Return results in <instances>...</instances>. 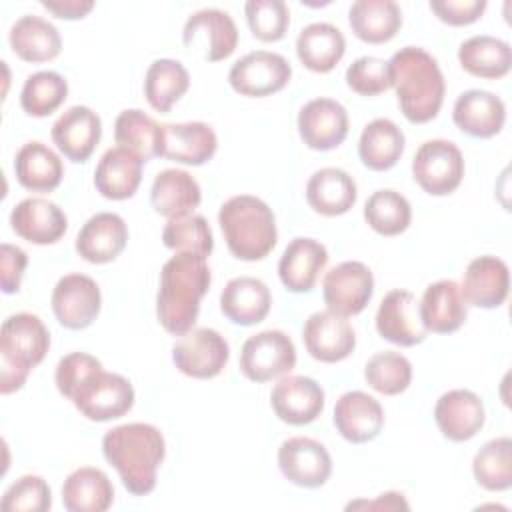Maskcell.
Instances as JSON below:
<instances>
[{
	"label": "cell",
	"instance_id": "4",
	"mask_svg": "<svg viewBox=\"0 0 512 512\" xmlns=\"http://www.w3.org/2000/svg\"><path fill=\"white\" fill-rule=\"evenodd\" d=\"M218 224L232 256L244 262L266 258L278 240L272 208L250 194L228 198L220 206Z\"/></svg>",
	"mask_w": 512,
	"mask_h": 512
},
{
	"label": "cell",
	"instance_id": "18",
	"mask_svg": "<svg viewBox=\"0 0 512 512\" xmlns=\"http://www.w3.org/2000/svg\"><path fill=\"white\" fill-rule=\"evenodd\" d=\"M378 334L398 346H416L426 340L428 332L422 326L418 300L410 290H390L376 312Z\"/></svg>",
	"mask_w": 512,
	"mask_h": 512
},
{
	"label": "cell",
	"instance_id": "10",
	"mask_svg": "<svg viewBox=\"0 0 512 512\" xmlns=\"http://www.w3.org/2000/svg\"><path fill=\"white\" fill-rule=\"evenodd\" d=\"M374 294L372 270L358 260L330 268L322 280V296L330 312L344 318L360 314Z\"/></svg>",
	"mask_w": 512,
	"mask_h": 512
},
{
	"label": "cell",
	"instance_id": "24",
	"mask_svg": "<svg viewBox=\"0 0 512 512\" xmlns=\"http://www.w3.org/2000/svg\"><path fill=\"white\" fill-rule=\"evenodd\" d=\"M510 272L508 264L496 256L474 258L462 278L460 292L466 304L476 308H498L508 298Z\"/></svg>",
	"mask_w": 512,
	"mask_h": 512
},
{
	"label": "cell",
	"instance_id": "37",
	"mask_svg": "<svg viewBox=\"0 0 512 512\" xmlns=\"http://www.w3.org/2000/svg\"><path fill=\"white\" fill-rule=\"evenodd\" d=\"M348 22L362 42L384 44L400 30L402 12L394 0H358L348 10Z\"/></svg>",
	"mask_w": 512,
	"mask_h": 512
},
{
	"label": "cell",
	"instance_id": "39",
	"mask_svg": "<svg viewBox=\"0 0 512 512\" xmlns=\"http://www.w3.org/2000/svg\"><path fill=\"white\" fill-rule=\"evenodd\" d=\"M404 132L388 118L368 122L358 140V156L362 164L374 172H384L396 166L404 152Z\"/></svg>",
	"mask_w": 512,
	"mask_h": 512
},
{
	"label": "cell",
	"instance_id": "12",
	"mask_svg": "<svg viewBox=\"0 0 512 512\" xmlns=\"http://www.w3.org/2000/svg\"><path fill=\"white\" fill-rule=\"evenodd\" d=\"M52 310L56 320L68 330L88 328L100 314L102 294L86 274H66L52 290Z\"/></svg>",
	"mask_w": 512,
	"mask_h": 512
},
{
	"label": "cell",
	"instance_id": "17",
	"mask_svg": "<svg viewBox=\"0 0 512 512\" xmlns=\"http://www.w3.org/2000/svg\"><path fill=\"white\" fill-rule=\"evenodd\" d=\"M270 404L274 414L290 424L304 426L314 422L324 410V390L322 386L308 376H282L272 392Z\"/></svg>",
	"mask_w": 512,
	"mask_h": 512
},
{
	"label": "cell",
	"instance_id": "3",
	"mask_svg": "<svg viewBox=\"0 0 512 512\" xmlns=\"http://www.w3.org/2000/svg\"><path fill=\"white\" fill-rule=\"evenodd\" d=\"M388 72L400 112L408 122L426 124L438 116L446 82L432 54L418 46H404L388 60Z\"/></svg>",
	"mask_w": 512,
	"mask_h": 512
},
{
	"label": "cell",
	"instance_id": "9",
	"mask_svg": "<svg viewBox=\"0 0 512 512\" xmlns=\"http://www.w3.org/2000/svg\"><path fill=\"white\" fill-rule=\"evenodd\" d=\"M292 78L290 62L276 52L256 50L236 60L228 72L234 92L250 98H264L280 92Z\"/></svg>",
	"mask_w": 512,
	"mask_h": 512
},
{
	"label": "cell",
	"instance_id": "35",
	"mask_svg": "<svg viewBox=\"0 0 512 512\" xmlns=\"http://www.w3.org/2000/svg\"><path fill=\"white\" fill-rule=\"evenodd\" d=\"M14 174L20 186L32 192H52L60 186L64 166L60 156L46 144L26 142L14 158Z\"/></svg>",
	"mask_w": 512,
	"mask_h": 512
},
{
	"label": "cell",
	"instance_id": "19",
	"mask_svg": "<svg viewBox=\"0 0 512 512\" xmlns=\"http://www.w3.org/2000/svg\"><path fill=\"white\" fill-rule=\"evenodd\" d=\"M434 420L444 438L452 442H466L484 426V402L472 390H448L436 400Z\"/></svg>",
	"mask_w": 512,
	"mask_h": 512
},
{
	"label": "cell",
	"instance_id": "29",
	"mask_svg": "<svg viewBox=\"0 0 512 512\" xmlns=\"http://www.w3.org/2000/svg\"><path fill=\"white\" fill-rule=\"evenodd\" d=\"M418 312L426 332L434 334L456 332L468 316L466 300L454 280H438L430 284L418 302Z\"/></svg>",
	"mask_w": 512,
	"mask_h": 512
},
{
	"label": "cell",
	"instance_id": "25",
	"mask_svg": "<svg viewBox=\"0 0 512 512\" xmlns=\"http://www.w3.org/2000/svg\"><path fill=\"white\" fill-rule=\"evenodd\" d=\"M128 226L114 212H98L86 220L76 236V252L90 264L112 262L126 248Z\"/></svg>",
	"mask_w": 512,
	"mask_h": 512
},
{
	"label": "cell",
	"instance_id": "23",
	"mask_svg": "<svg viewBox=\"0 0 512 512\" xmlns=\"http://www.w3.org/2000/svg\"><path fill=\"white\" fill-rule=\"evenodd\" d=\"M12 230L30 244H54L68 228L64 210L46 198H24L10 212Z\"/></svg>",
	"mask_w": 512,
	"mask_h": 512
},
{
	"label": "cell",
	"instance_id": "38",
	"mask_svg": "<svg viewBox=\"0 0 512 512\" xmlns=\"http://www.w3.org/2000/svg\"><path fill=\"white\" fill-rule=\"evenodd\" d=\"M460 66L476 76L486 80L502 78L512 68V50L510 44L488 34L470 36L458 48Z\"/></svg>",
	"mask_w": 512,
	"mask_h": 512
},
{
	"label": "cell",
	"instance_id": "2",
	"mask_svg": "<svg viewBox=\"0 0 512 512\" xmlns=\"http://www.w3.org/2000/svg\"><path fill=\"white\" fill-rule=\"evenodd\" d=\"M102 454L116 468L130 494L146 496L156 488V474L166 456V442L156 426L132 422L104 434Z\"/></svg>",
	"mask_w": 512,
	"mask_h": 512
},
{
	"label": "cell",
	"instance_id": "45",
	"mask_svg": "<svg viewBox=\"0 0 512 512\" xmlns=\"http://www.w3.org/2000/svg\"><path fill=\"white\" fill-rule=\"evenodd\" d=\"M364 378L368 386L384 396H396L404 392L412 382L410 360L394 350L376 352L364 366Z\"/></svg>",
	"mask_w": 512,
	"mask_h": 512
},
{
	"label": "cell",
	"instance_id": "32",
	"mask_svg": "<svg viewBox=\"0 0 512 512\" xmlns=\"http://www.w3.org/2000/svg\"><path fill=\"white\" fill-rule=\"evenodd\" d=\"M358 198L354 178L342 168H320L306 184V200L310 208L322 216L346 214Z\"/></svg>",
	"mask_w": 512,
	"mask_h": 512
},
{
	"label": "cell",
	"instance_id": "5",
	"mask_svg": "<svg viewBox=\"0 0 512 512\" xmlns=\"http://www.w3.org/2000/svg\"><path fill=\"white\" fill-rule=\"evenodd\" d=\"M68 400L84 418L108 422L124 416L134 406V388L128 378L100 368L86 376Z\"/></svg>",
	"mask_w": 512,
	"mask_h": 512
},
{
	"label": "cell",
	"instance_id": "36",
	"mask_svg": "<svg viewBox=\"0 0 512 512\" xmlns=\"http://www.w3.org/2000/svg\"><path fill=\"white\" fill-rule=\"evenodd\" d=\"M8 40L12 52L24 62H48L62 50V38L56 26L34 14L18 18L10 28Z\"/></svg>",
	"mask_w": 512,
	"mask_h": 512
},
{
	"label": "cell",
	"instance_id": "8",
	"mask_svg": "<svg viewBox=\"0 0 512 512\" xmlns=\"http://www.w3.org/2000/svg\"><path fill=\"white\" fill-rule=\"evenodd\" d=\"M230 358L226 338L214 328H192L172 346L174 366L190 376L208 380L218 376Z\"/></svg>",
	"mask_w": 512,
	"mask_h": 512
},
{
	"label": "cell",
	"instance_id": "14",
	"mask_svg": "<svg viewBox=\"0 0 512 512\" xmlns=\"http://www.w3.org/2000/svg\"><path fill=\"white\" fill-rule=\"evenodd\" d=\"M182 42L186 48H202L204 60L218 62L228 58L238 46V28L232 16L220 8H204L188 16Z\"/></svg>",
	"mask_w": 512,
	"mask_h": 512
},
{
	"label": "cell",
	"instance_id": "28",
	"mask_svg": "<svg viewBox=\"0 0 512 512\" xmlns=\"http://www.w3.org/2000/svg\"><path fill=\"white\" fill-rule=\"evenodd\" d=\"M202 202L198 180L186 170H160L150 188V204L156 214L174 220L194 214Z\"/></svg>",
	"mask_w": 512,
	"mask_h": 512
},
{
	"label": "cell",
	"instance_id": "49",
	"mask_svg": "<svg viewBox=\"0 0 512 512\" xmlns=\"http://www.w3.org/2000/svg\"><path fill=\"white\" fill-rule=\"evenodd\" d=\"M346 84L360 96H378L390 88L388 62L378 56H360L346 70Z\"/></svg>",
	"mask_w": 512,
	"mask_h": 512
},
{
	"label": "cell",
	"instance_id": "48",
	"mask_svg": "<svg viewBox=\"0 0 512 512\" xmlns=\"http://www.w3.org/2000/svg\"><path fill=\"white\" fill-rule=\"evenodd\" d=\"M4 512H46L52 506L50 486L42 476H20L2 496Z\"/></svg>",
	"mask_w": 512,
	"mask_h": 512
},
{
	"label": "cell",
	"instance_id": "43",
	"mask_svg": "<svg viewBox=\"0 0 512 512\" xmlns=\"http://www.w3.org/2000/svg\"><path fill=\"white\" fill-rule=\"evenodd\" d=\"M364 220L382 236H398L410 226L412 208L400 192L384 188L368 196L364 204Z\"/></svg>",
	"mask_w": 512,
	"mask_h": 512
},
{
	"label": "cell",
	"instance_id": "42",
	"mask_svg": "<svg viewBox=\"0 0 512 512\" xmlns=\"http://www.w3.org/2000/svg\"><path fill=\"white\" fill-rule=\"evenodd\" d=\"M474 480L488 492H502L512 486V440L500 436L488 440L472 460Z\"/></svg>",
	"mask_w": 512,
	"mask_h": 512
},
{
	"label": "cell",
	"instance_id": "40",
	"mask_svg": "<svg viewBox=\"0 0 512 512\" xmlns=\"http://www.w3.org/2000/svg\"><path fill=\"white\" fill-rule=\"evenodd\" d=\"M188 88L190 74L178 60L160 58L154 60L146 70L144 96L148 104L160 114L170 112V108L188 92Z\"/></svg>",
	"mask_w": 512,
	"mask_h": 512
},
{
	"label": "cell",
	"instance_id": "11",
	"mask_svg": "<svg viewBox=\"0 0 512 512\" xmlns=\"http://www.w3.org/2000/svg\"><path fill=\"white\" fill-rule=\"evenodd\" d=\"M50 348V332L44 322L30 312H16L0 328V360L26 372L36 368Z\"/></svg>",
	"mask_w": 512,
	"mask_h": 512
},
{
	"label": "cell",
	"instance_id": "6",
	"mask_svg": "<svg viewBox=\"0 0 512 512\" xmlns=\"http://www.w3.org/2000/svg\"><path fill=\"white\" fill-rule=\"evenodd\" d=\"M412 176L424 192L446 196L454 192L464 178V156L450 140H426L414 154Z\"/></svg>",
	"mask_w": 512,
	"mask_h": 512
},
{
	"label": "cell",
	"instance_id": "46",
	"mask_svg": "<svg viewBox=\"0 0 512 512\" xmlns=\"http://www.w3.org/2000/svg\"><path fill=\"white\" fill-rule=\"evenodd\" d=\"M162 242L174 252H192L208 258L214 250V236L204 216L190 214L168 220L162 230Z\"/></svg>",
	"mask_w": 512,
	"mask_h": 512
},
{
	"label": "cell",
	"instance_id": "20",
	"mask_svg": "<svg viewBox=\"0 0 512 512\" xmlns=\"http://www.w3.org/2000/svg\"><path fill=\"white\" fill-rule=\"evenodd\" d=\"M52 142L72 162H86L102 136V120L88 106H70L52 124Z\"/></svg>",
	"mask_w": 512,
	"mask_h": 512
},
{
	"label": "cell",
	"instance_id": "27",
	"mask_svg": "<svg viewBox=\"0 0 512 512\" xmlns=\"http://www.w3.org/2000/svg\"><path fill=\"white\" fill-rule=\"evenodd\" d=\"M328 264V250L314 238H294L278 262L280 282L294 294L310 292Z\"/></svg>",
	"mask_w": 512,
	"mask_h": 512
},
{
	"label": "cell",
	"instance_id": "15",
	"mask_svg": "<svg viewBox=\"0 0 512 512\" xmlns=\"http://www.w3.org/2000/svg\"><path fill=\"white\" fill-rule=\"evenodd\" d=\"M348 112L332 98H314L298 112V134L310 150L326 152L348 136Z\"/></svg>",
	"mask_w": 512,
	"mask_h": 512
},
{
	"label": "cell",
	"instance_id": "26",
	"mask_svg": "<svg viewBox=\"0 0 512 512\" xmlns=\"http://www.w3.org/2000/svg\"><path fill=\"white\" fill-rule=\"evenodd\" d=\"M452 120L472 138H492L504 128L506 106L488 90H466L454 102Z\"/></svg>",
	"mask_w": 512,
	"mask_h": 512
},
{
	"label": "cell",
	"instance_id": "54",
	"mask_svg": "<svg viewBox=\"0 0 512 512\" xmlns=\"http://www.w3.org/2000/svg\"><path fill=\"white\" fill-rule=\"evenodd\" d=\"M358 508H362V510H398V508L408 510L410 506L404 500V494H400V492H384L376 500H356V502H350L346 506V510H358Z\"/></svg>",
	"mask_w": 512,
	"mask_h": 512
},
{
	"label": "cell",
	"instance_id": "51",
	"mask_svg": "<svg viewBox=\"0 0 512 512\" xmlns=\"http://www.w3.org/2000/svg\"><path fill=\"white\" fill-rule=\"evenodd\" d=\"M486 6V0H430V10L448 26H468L476 22Z\"/></svg>",
	"mask_w": 512,
	"mask_h": 512
},
{
	"label": "cell",
	"instance_id": "1",
	"mask_svg": "<svg viewBox=\"0 0 512 512\" xmlns=\"http://www.w3.org/2000/svg\"><path fill=\"white\" fill-rule=\"evenodd\" d=\"M210 280L206 258L192 252H176L162 266L156 316L168 334L182 336L194 328Z\"/></svg>",
	"mask_w": 512,
	"mask_h": 512
},
{
	"label": "cell",
	"instance_id": "34",
	"mask_svg": "<svg viewBox=\"0 0 512 512\" xmlns=\"http://www.w3.org/2000/svg\"><path fill=\"white\" fill-rule=\"evenodd\" d=\"M114 502V486L100 468L82 466L62 484V504L68 512H104Z\"/></svg>",
	"mask_w": 512,
	"mask_h": 512
},
{
	"label": "cell",
	"instance_id": "16",
	"mask_svg": "<svg viewBox=\"0 0 512 512\" xmlns=\"http://www.w3.org/2000/svg\"><path fill=\"white\" fill-rule=\"evenodd\" d=\"M302 340L308 354L326 364L348 358L356 348V334L350 322L330 310H320L308 316L302 328Z\"/></svg>",
	"mask_w": 512,
	"mask_h": 512
},
{
	"label": "cell",
	"instance_id": "30",
	"mask_svg": "<svg viewBox=\"0 0 512 512\" xmlns=\"http://www.w3.org/2000/svg\"><path fill=\"white\" fill-rule=\"evenodd\" d=\"M142 166L144 160L132 150L108 148L94 170V186L108 200L132 198L142 182Z\"/></svg>",
	"mask_w": 512,
	"mask_h": 512
},
{
	"label": "cell",
	"instance_id": "47",
	"mask_svg": "<svg viewBox=\"0 0 512 512\" xmlns=\"http://www.w3.org/2000/svg\"><path fill=\"white\" fill-rule=\"evenodd\" d=\"M244 14L250 32L262 42L282 40L290 26V10L282 0H248Z\"/></svg>",
	"mask_w": 512,
	"mask_h": 512
},
{
	"label": "cell",
	"instance_id": "53",
	"mask_svg": "<svg viewBox=\"0 0 512 512\" xmlns=\"http://www.w3.org/2000/svg\"><path fill=\"white\" fill-rule=\"evenodd\" d=\"M42 6L62 20H78L84 18L92 8V0H42Z\"/></svg>",
	"mask_w": 512,
	"mask_h": 512
},
{
	"label": "cell",
	"instance_id": "44",
	"mask_svg": "<svg viewBox=\"0 0 512 512\" xmlns=\"http://www.w3.org/2000/svg\"><path fill=\"white\" fill-rule=\"evenodd\" d=\"M68 98V82L54 70H40L26 78L20 106L28 116L44 118L56 112Z\"/></svg>",
	"mask_w": 512,
	"mask_h": 512
},
{
	"label": "cell",
	"instance_id": "21",
	"mask_svg": "<svg viewBox=\"0 0 512 512\" xmlns=\"http://www.w3.org/2000/svg\"><path fill=\"white\" fill-rule=\"evenodd\" d=\"M332 420L344 440L364 444L382 432L384 408L374 396L362 390H350L336 400Z\"/></svg>",
	"mask_w": 512,
	"mask_h": 512
},
{
	"label": "cell",
	"instance_id": "31",
	"mask_svg": "<svg viewBox=\"0 0 512 512\" xmlns=\"http://www.w3.org/2000/svg\"><path fill=\"white\" fill-rule=\"evenodd\" d=\"M272 306L268 286L252 276H238L228 280L220 294L222 314L238 326H254L262 322Z\"/></svg>",
	"mask_w": 512,
	"mask_h": 512
},
{
	"label": "cell",
	"instance_id": "13",
	"mask_svg": "<svg viewBox=\"0 0 512 512\" xmlns=\"http://www.w3.org/2000/svg\"><path fill=\"white\" fill-rule=\"evenodd\" d=\"M278 466L284 478L300 488H320L332 474V458L314 438L294 436L280 444Z\"/></svg>",
	"mask_w": 512,
	"mask_h": 512
},
{
	"label": "cell",
	"instance_id": "52",
	"mask_svg": "<svg viewBox=\"0 0 512 512\" xmlns=\"http://www.w3.org/2000/svg\"><path fill=\"white\" fill-rule=\"evenodd\" d=\"M28 266V256L22 248L12 244H2L0 248V284L4 294H14L20 290L24 270Z\"/></svg>",
	"mask_w": 512,
	"mask_h": 512
},
{
	"label": "cell",
	"instance_id": "33",
	"mask_svg": "<svg viewBox=\"0 0 512 512\" xmlns=\"http://www.w3.org/2000/svg\"><path fill=\"white\" fill-rule=\"evenodd\" d=\"M346 52V38L330 22H312L296 38L298 60L312 72L326 74L336 68Z\"/></svg>",
	"mask_w": 512,
	"mask_h": 512
},
{
	"label": "cell",
	"instance_id": "41",
	"mask_svg": "<svg viewBox=\"0 0 512 512\" xmlns=\"http://www.w3.org/2000/svg\"><path fill=\"white\" fill-rule=\"evenodd\" d=\"M162 124L138 108L122 110L114 122V140L118 146L132 150L144 162L158 156Z\"/></svg>",
	"mask_w": 512,
	"mask_h": 512
},
{
	"label": "cell",
	"instance_id": "22",
	"mask_svg": "<svg viewBox=\"0 0 512 512\" xmlns=\"http://www.w3.org/2000/svg\"><path fill=\"white\" fill-rule=\"evenodd\" d=\"M218 148V138L212 126L206 122H184V124H162L158 156L188 164H206Z\"/></svg>",
	"mask_w": 512,
	"mask_h": 512
},
{
	"label": "cell",
	"instance_id": "50",
	"mask_svg": "<svg viewBox=\"0 0 512 512\" xmlns=\"http://www.w3.org/2000/svg\"><path fill=\"white\" fill-rule=\"evenodd\" d=\"M102 362L86 352H72L66 354L64 358H60V362L56 364V372H54V382L58 392L64 398H70V394L76 390V386L90 376L92 372L100 370Z\"/></svg>",
	"mask_w": 512,
	"mask_h": 512
},
{
	"label": "cell",
	"instance_id": "7",
	"mask_svg": "<svg viewBox=\"0 0 512 512\" xmlns=\"http://www.w3.org/2000/svg\"><path fill=\"white\" fill-rule=\"evenodd\" d=\"M296 366V346L282 330H262L240 350V370L252 382H270Z\"/></svg>",
	"mask_w": 512,
	"mask_h": 512
},
{
	"label": "cell",
	"instance_id": "55",
	"mask_svg": "<svg viewBox=\"0 0 512 512\" xmlns=\"http://www.w3.org/2000/svg\"><path fill=\"white\" fill-rule=\"evenodd\" d=\"M30 372L10 364V362H2L0 360V392L6 396V394H12L16 390H20L26 382Z\"/></svg>",
	"mask_w": 512,
	"mask_h": 512
}]
</instances>
